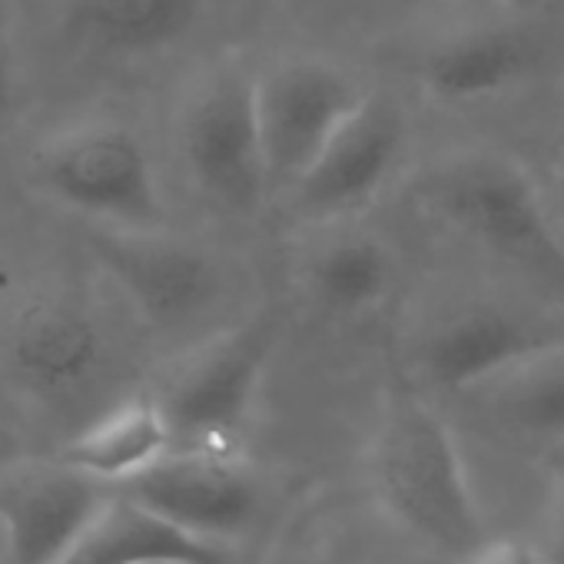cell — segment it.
Instances as JSON below:
<instances>
[{"mask_svg": "<svg viewBox=\"0 0 564 564\" xmlns=\"http://www.w3.org/2000/svg\"><path fill=\"white\" fill-rule=\"evenodd\" d=\"M412 196L438 223L564 293V236L518 160L495 150L442 156L415 176Z\"/></svg>", "mask_w": 564, "mask_h": 564, "instance_id": "2", "label": "cell"}, {"mask_svg": "<svg viewBox=\"0 0 564 564\" xmlns=\"http://www.w3.org/2000/svg\"><path fill=\"white\" fill-rule=\"evenodd\" d=\"M87 246L133 313L156 329L206 316L223 293L219 262L166 229L90 226Z\"/></svg>", "mask_w": 564, "mask_h": 564, "instance_id": "7", "label": "cell"}, {"mask_svg": "<svg viewBox=\"0 0 564 564\" xmlns=\"http://www.w3.org/2000/svg\"><path fill=\"white\" fill-rule=\"evenodd\" d=\"M547 564H564V478L554 495V511H551V534H547Z\"/></svg>", "mask_w": 564, "mask_h": 564, "instance_id": "21", "label": "cell"}, {"mask_svg": "<svg viewBox=\"0 0 564 564\" xmlns=\"http://www.w3.org/2000/svg\"><path fill=\"white\" fill-rule=\"evenodd\" d=\"M310 286L329 310H372L392 286V256L369 232H343L310 259Z\"/></svg>", "mask_w": 564, "mask_h": 564, "instance_id": "18", "label": "cell"}, {"mask_svg": "<svg viewBox=\"0 0 564 564\" xmlns=\"http://www.w3.org/2000/svg\"><path fill=\"white\" fill-rule=\"evenodd\" d=\"M557 343L524 316L481 303L442 319L419 346L422 376L445 392L485 389L524 359Z\"/></svg>", "mask_w": 564, "mask_h": 564, "instance_id": "12", "label": "cell"}, {"mask_svg": "<svg viewBox=\"0 0 564 564\" xmlns=\"http://www.w3.org/2000/svg\"><path fill=\"white\" fill-rule=\"evenodd\" d=\"M37 189L57 206L113 229H163L166 206L143 140L113 120L54 130L31 156Z\"/></svg>", "mask_w": 564, "mask_h": 564, "instance_id": "4", "label": "cell"}, {"mask_svg": "<svg viewBox=\"0 0 564 564\" xmlns=\"http://www.w3.org/2000/svg\"><path fill=\"white\" fill-rule=\"evenodd\" d=\"M458 564H547V554L521 538H495L478 544Z\"/></svg>", "mask_w": 564, "mask_h": 564, "instance_id": "19", "label": "cell"}, {"mask_svg": "<svg viewBox=\"0 0 564 564\" xmlns=\"http://www.w3.org/2000/svg\"><path fill=\"white\" fill-rule=\"evenodd\" d=\"M0 564H14V551H11V538H8L4 518H0Z\"/></svg>", "mask_w": 564, "mask_h": 564, "instance_id": "22", "label": "cell"}, {"mask_svg": "<svg viewBox=\"0 0 564 564\" xmlns=\"http://www.w3.org/2000/svg\"><path fill=\"white\" fill-rule=\"evenodd\" d=\"M117 491L213 547L242 538L256 524L262 501L259 481L242 455L189 448H173Z\"/></svg>", "mask_w": 564, "mask_h": 564, "instance_id": "9", "label": "cell"}, {"mask_svg": "<svg viewBox=\"0 0 564 564\" xmlns=\"http://www.w3.org/2000/svg\"><path fill=\"white\" fill-rule=\"evenodd\" d=\"M18 104H21V74L11 51L0 44V123L14 113Z\"/></svg>", "mask_w": 564, "mask_h": 564, "instance_id": "20", "label": "cell"}, {"mask_svg": "<svg viewBox=\"0 0 564 564\" xmlns=\"http://www.w3.org/2000/svg\"><path fill=\"white\" fill-rule=\"evenodd\" d=\"M405 117L389 97L369 94L329 137L316 163L290 189L300 213L333 219L372 203L405 156Z\"/></svg>", "mask_w": 564, "mask_h": 564, "instance_id": "11", "label": "cell"}, {"mask_svg": "<svg viewBox=\"0 0 564 564\" xmlns=\"http://www.w3.org/2000/svg\"><path fill=\"white\" fill-rule=\"evenodd\" d=\"M180 147L203 196L236 216H252L272 189L256 74L239 67L216 70L183 113Z\"/></svg>", "mask_w": 564, "mask_h": 564, "instance_id": "6", "label": "cell"}, {"mask_svg": "<svg viewBox=\"0 0 564 564\" xmlns=\"http://www.w3.org/2000/svg\"><path fill=\"white\" fill-rule=\"evenodd\" d=\"M538 67L534 41L505 24H475L435 44L425 57V90L445 104H471L511 90Z\"/></svg>", "mask_w": 564, "mask_h": 564, "instance_id": "13", "label": "cell"}, {"mask_svg": "<svg viewBox=\"0 0 564 564\" xmlns=\"http://www.w3.org/2000/svg\"><path fill=\"white\" fill-rule=\"evenodd\" d=\"M57 564H219V547L183 534L113 488L104 511Z\"/></svg>", "mask_w": 564, "mask_h": 564, "instance_id": "15", "label": "cell"}, {"mask_svg": "<svg viewBox=\"0 0 564 564\" xmlns=\"http://www.w3.org/2000/svg\"><path fill=\"white\" fill-rule=\"evenodd\" d=\"M369 478L382 511L432 551L462 561L488 541L458 442L409 382L386 395Z\"/></svg>", "mask_w": 564, "mask_h": 564, "instance_id": "1", "label": "cell"}, {"mask_svg": "<svg viewBox=\"0 0 564 564\" xmlns=\"http://www.w3.org/2000/svg\"><path fill=\"white\" fill-rule=\"evenodd\" d=\"M199 8L203 0H67V28L94 51L143 57L180 44Z\"/></svg>", "mask_w": 564, "mask_h": 564, "instance_id": "16", "label": "cell"}, {"mask_svg": "<svg viewBox=\"0 0 564 564\" xmlns=\"http://www.w3.org/2000/svg\"><path fill=\"white\" fill-rule=\"evenodd\" d=\"M14 458H21V455H11V452H8V438H4V432H0V468L11 465Z\"/></svg>", "mask_w": 564, "mask_h": 564, "instance_id": "23", "label": "cell"}, {"mask_svg": "<svg viewBox=\"0 0 564 564\" xmlns=\"http://www.w3.org/2000/svg\"><path fill=\"white\" fill-rule=\"evenodd\" d=\"M275 343L279 313L262 310L193 349L170 372L156 402L170 422L173 448L242 455V438Z\"/></svg>", "mask_w": 564, "mask_h": 564, "instance_id": "5", "label": "cell"}, {"mask_svg": "<svg viewBox=\"0 0 564 564\" xmlns=\"http://www.w3.org/2000/svg\"><path fill=\"white\" fill-rule=\"evenodd\" d=\"M0 362L21 402L64 425V445L110 409L100 402L110 376V343L94 310L74 296L24 300L4 326Z\"/></svg>", "mask_w": 564, "mask_h": 564, "instance_id": "3", "label": "cell"}, {"mask_svg": "<svg viewBox=\"0 0 564 564\" xmlns=\"http://www.w3.org/2000/svg\"><path fill=\"white\" fill-rule=\"evenodd\" d=\"M173 452L170 422L156 395H127L84 425L61 452V462L120 488Z\"/></svg>", "mask_w": 564, "mask_h": 564, "instance_id": "14", "label": "cell"}, {"mask_svg": "<svg viewBox=\"0 0 564 564\" xmlns=\"http://www.w3.org/2000/svg\"><path fill=\"white\" fill-rule=\"evenodd\" d=\"M561 189H564V170H561Z\"/></svg>", "mask_w": 564, "mask_h": 564, "instance_id": "26", "label": "cell"}, {"mask_svg": "<svg viewBox=\"0 0 564 564\" xmlns=\"http://www.w3.org/2000/svg\"><path fill=\"white\" fill-rule=\"evenodd\" d=\"M113 488L57 455L14 458L0 468V518L8 524L14 564H57Z\"/></svg>", "mask_w": 564, "mask_h": 564, "instance_id": "10", "label": "cell"}, {"mask_svg": "<svg viewBox=\"0 0 564 564\" xmlns=\"http://www.w3.org/2000/svg\"><path fill=\"white\" fill-rule=\"evenodd\" d=\"M511 4H528V0H511Z\"/></svg>", "mask_w": 564, "mask_h": 564, "instance_id": "25", "label": "cell"}, {"mask_svg": "<svg viewBox=\"0 0 564 564\" xmlns=\"http://www.w3.org/2000/svg\"><path fill=\"white\" fill-rule=\"evenodd\" d=\"M488 409L501 425L538 442H564V343H551L491 386Z\"/></svg>", "mask_w": 564, "mask_h": 564, "instance_id": "17", "label": "cell"}, {"mask_svg": "<svg viewBox=\"0 0 564 564\" xmlns=\"http://www.w3.org/2000/svg\"><path fill=\"white\" fill-rule=\"evenodd\" d=\"M369 94L339 67L296 57L256 74V104L272 189H293L329 137Z\"/></svg>", "mask_w": 564, "mask_h": 564, "instance_id": "8", "label": "cell"}, {"mask_svg": "<svg viewBox=\"0 0 564 564\" xmlns=\"http://www.w3.org/2000/svg\"><path fill=\"white\" fill-rule=\"evenodd\" d=\"M554 223H557V229H561V236H564V189H561V203H557V213H554Z\"/></svg>", "mask_w": 564, "mask_h": 564, "instance_id": "24", "label": "cell"}]
</instances>
